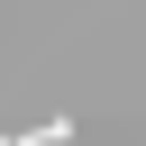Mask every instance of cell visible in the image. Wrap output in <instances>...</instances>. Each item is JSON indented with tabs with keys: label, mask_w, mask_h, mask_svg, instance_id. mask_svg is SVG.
Returning <instances> with one entry per match:
<instances>
[{
	"label": "cell",
	"mask_w": 146,
	"mask_h": 146,
	"mask_svg": "<svg viewBox=\"0 0 146 146\" xmlns=\"http://www.w3.org/2000/svg\"><path fill=\"white\" fill-rule=\"evenodd\" d=\"M64 137H73V119H46V128H9L0 146H64Z\"/></svg>",
	"instance_id": "cell-1"
}]
</instances>
